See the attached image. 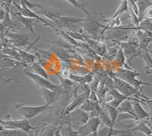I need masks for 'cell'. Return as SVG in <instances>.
I'll use <instances>...</instances> for the list:
<instances>
[{"label":"cell","instance_id":"1","mask_svg":"<svg viewBox=\"0 0 152 136\" xmlns=\"http://www.w3.org/2000/svg\"><path fill=\"white\" fill-rule=\"evenodd\" d=\"M139 75L140 74L136 70H133L132 68H118L117 70L114 72L113 76L122 79L136 88L138 91L143 92L145 86H150V84L138 80L137 77H139Z\"/></svg>","mask_w":152,"mask_h":136},{"label":"cell","instance_id":"2","mask_svg":"<svg viewBox=\"0 0 152 136\" xmlns=\"http://www.w3.org/2000/svg\"><path fill=\"white\" fill-rule=\"evenodd\" d=\"M135 27L118 26L110 28L106 30L104 36L106 39L119 42L129 41L132 36V31H135Z\"/></svg>","mask_w":152,"mask_h":136},{"label":"cell","instance_id":"3","mask_svg":"<svg viewBox=\"0 0 152 136\" xmlns=\"http://www.w3.org/2000/svg\"><path fill=\"white\" fill-rule=\"evenodd\" d=\"M113 88L117 89L123 95L127 98H136L138 100L141 99H148L146 96L143 94V92L138 91L131 84L123 80L122 79L113 76Z\"/></svg>","mask_w":152,"mask_h":136},{"label":"cell","instance_id":"4","mask_svg":"<svg viewBox=\"0 0 152 136\" xmlns=\"http://www.w3.org/2000/svg\"><path fill=\"white\" fill-rule=\"evenodd\" d=\"M24 73H25V75L27 77H29L34 83V84L38 88H45V89H51V90L57 92L59 95L63 90L62 86L60 84L57 85V84H53L49 79L37 75V74L34 73V72L30 71V70H25Z\"/></svg>","mask_w":152,"mask_h":136},{"label":"cell","instance_id":"5","mask_svg":"<svg viewBox=\"0 0 152 136\" xmlns=\"http://www.w3.org/2000/svg\"><path fill=\"white\" fill-rule=\"evenodd\" d=\"M15 108L18 110V112L23 118L28 120L34 119L37 115L43 113L47 111L50 106L47 104L43 106H26L24 104H16Z\"/></svg>","mask_w":152,"mask_h":136},{"label":"cell","instance_id":"6","mask_svg":"<svg viewBox=\"0 0 152 136\" xmlns=\"http://www.w3.org/2000/svg\"><path fill=\"white\" fill-rule=\"evenodd\" d=\"M0 124H1V126L4 128L20 129L28 134L34 129L31 126L29 120L24 118L21 119H11L9 116H5V119H1Z\"/></svg>","mask_w":152,"mask_h":136},{"label":"cell","instance_id":"7","mask_svg":"<svg viewBox=\"0 0 152 136\" xmlns=\"http://www.w3.org/2000/svg\"><path fill=\"white\" fill-rule=\"evenodd\" d=\"M101 124V121L98 116H93L91 117L89 120L83 126L73 127L77 130L80 136H97V131Z\"/></svg>","mask_w":152,"mask_h":136},{"label":"cell","instance_id":"8","mask_svg":"<svg viewBox=\"0 0 152 136\" xmlns=\"http://www.w3.org/2000/svg\"><path fill=\"white\" fill-rule=\"evenodd\" d=\"M6 32V30H5ZM5 38H6V41L10 43V44H12L15 47H25V46H32L34 44V43L37 42V40L34 41L33 43H31V38L29 35L27 34H20V33H15V32H7L5 33Z\"/></svg>","mask_w":152,"mask_h":136},{"label":"cell","instance_id":"9","mask_svg":"<svg viewBox=\"0 0 152 136\" xmlns=\"http://www.w3.org/2000/svg\"><path fill=\"white\" fill-rule=\"evenodd\" d=\"M68 115H69V123L71 125L73 124L72 126H83L91 118L90 113L85 112L81 108L74 110L71 113L68 114Z\"/></svg>","mask_w":152,"mask_h":136},{"label":"cell","instance_id":"10","mask_svg":"<svg viewBox=\"0 0 152 136\" xmlns=\"http://www.w3.org/2000/svg\"><path fill=\"white\" fill-rule=\"evenodd\" d=\"M87 21L86 18H73L69 16H61L59 19L54 21V24H56V26L59 28H66L68 29L75 30L77 28V24L80 23H84Z\"/></svg>","mask_w":152,"mask_h":136},{"label":"cell","instance_id":"11","mask_svg":"<svg viewBox=\"0 0 152 136\" xmlns=\"http://www.w3.org/2000/svg\"><path fill=\"white\" fill-rule=\"evenodd\" d=\"M33 10L40 16H44L45 18L50 19V21H52L53 22L56 21L57 19H59V18L62 16L61 12L59 11L53 9L51 7H45V6H43L40 4H38L37 6L34 8Z\"/></svg>","mask_w":152,"mask_h":136},{"label":"cell","instance_id":"12","mask_svg":"<svg viewBox=\"0 0 152 136\" xmlns=\"http://www.w3.org/2000/svg\"><path fill=\"white\" fill-rule=\"evenodd\" d=\"M130 99L132 101L134 112H135V115H136L137 118L139 120H148V119L151 118L150 113L148 112L143 108L140 100H138V99H136V98H130Z\"/></svg>","mask_w":152,"mask_h":136},{"label":"cell","instance_id":"13","mask_svg":"<svg viewBox=\"0 0 152 136\" xmlns=\"http://www.w3.org/2000/svg\"><path fill=\"white\" fill-rule=\"evenodd\" d=\"M38 90L45 100V104H47L49 106L53 104L56 98L59 96V94L57 92H54L51 89H45V88H38Z\"/></svg>","mask_w":152,"mask_h":136},{"label":"cell","instance_id":"14","mask_svg":"<svg viewBox=\"0 0 152 136\" xmlns=\"http://www.w3.org/2000/svg\"><path fill=\"white\" fill-rule=\"evenodd\" d=\"M1 61H2V68H5L6 70H14L16 68H18L21 65L24 64L21 61H16L13 58H11L6 55H3V54H2V57H1Z\"/></svg>","mask_w":152,"mask_h":136},{"label":"cell","instance_id":"15","mask_svg":"<svg viewBox=\"0 0 152 136\" xmlns=\"http://www.w3.org/2000/svg\"><path fill=\"white\" fill-rule=\"evenodd\" d=\"M141 58L143 59L144 62L145 64V70L146 73L148 75H151L152 74V57L150 54V51L148 49H144L141 54Z\"/></svg>","mask_w":152,"mask_h":136},{"label":"cell","instance_id":"16","mask_svg":"<svg viewBox=\"0 0 152 136\" xmlns=\"http://www.w3.org/2000/svg\"><path fill=\"white\" fill-rule=\"evenodd\" d=\"M116 109H117L119 113H129L135 115L134 112V109H133L132 101L130 98L125 100Z\"/></svg>","mask_w":152,"mask_h":136},{"label":"cell","instance_id":"17","mask_svg":"<svg viewBox=\"0 0 152 136\" xmlns=\"http://www.w3.org/2000/svg\"><path fill=\"white\" fill-rule=\"evenodd\" d=\"M0 136H28V133L15 129H7L1 126Z\"/></svg>","mask_w":152,"mask_h":136},{"label":"cell","instance_id":"18","mask_svg":"<svg viewBox=\"0 0 152 136\" xmlns=\"http://www.w3.org/2000/svg\"><path fill=\"white\" fill-rule=\"evenodd\" d=\"M129 7V3L128 0H122L121 3H120L119 7H118L116 12L114 13L113 16L111 18H108V19H104V21H107H107H110V20L115 19L116 18L120 17V16H122V15L124 14L125 12L128 11Z\"/></svg>","mask_w":152,"mask_h":136},{"label":"cell","instance_id":"19","mask_svg":"<svg viewBox=\"0 0 152 136\" xmlns=\"http://www.w3.org/2000/svg\"><path fill=\"white\" fill-rule=\"evenodd\" d=\"M18 51L19 54H20V56L21 58V62L24 63V64H32L34 62H36L37 57L34 54H31V53L28 52L26 51H23L21 49H19L18 47H17Z\"/></svg>","mask_w":152,"mask_h":136},{"label":"cell","instance_id":"20","mask_svg":"<svg viewBox=\"0 0 152 136\" xmlns=\"http://www.w3.org/2000/svg\"><path fill=\"white\" fill-rule=\"evenodd\" d=\"M69 78L72 80L73 82L78 83L79 84H87L89 83L92 82V76L91 74H88V75L84 76H78L75 75V74H72L70 73Z\"/></svg>","mask_w":152,"mask_h":136},{"label":"cell","instance_id":"21","mask_svg":"<svg viewBox=\"0 0 152 136\" xmlns=\"http://www.w3.org/2000/svg\"><path fill=\"white\" fill-rule=\"evenodd\" d=\"M98 117L99 119H100V121H101V123L104 124V126H107L110 128H113L114 126L113 125V122L111 121L109 113L107 112V111L104 106H103L102 109L100 110V112H99Z\"/></svg>","mask_w":152,"mask_h":136},{"label":"cell","instance_id":"22","mask_svg":"<svg viewBox=\"0 0 152 136\" xmlns=\"http://www.w3.org/2000/svg\"><path fill=\"white\" fill-rule=\"evenodd\" d=\"M137 5L138 8V18L140 21H142L144 18V12L148 6L152 5V2H151V0H138L137 1Z\"/></svg>","mask_w":152,"mask_h":136},{"label":"cell","instance_id":"23","mask_svg":"<svg viewBox=\"0 0 152 136\" xmlns=\"http://www.w3.org/2000/svg\"><path fill=\"white\" fill-rule=\"evenodd\" d=\"M60 132L62 136H80L77 130L70 123L62 126L60 129Z\"/></svg>","mask_w":152,"mask_h":136},{"label":"cell","instance_id":"24","mask_svg":"<svg viewBox=\"0 0 152 136\" xmlns=\"http://www.w3.org/2000/svg\"><path fill=\"white\" fill-rule=\"evenodd\" d=\"M31 70H33V72L39 76H41L43 77H45V78L49 79V74L47 73V72L46 71V70L43 67L40 65V64H39L38 62H34V64L31 65Z\"/></svg>","mask_w":152,"mask_h":136},{"label":"cell","instance_id":"25","mask_svg":"<svg viewBox=\"0 0 152 136\" xmlns=\"http://www.w3.org/2000/svg\"><path fill=\"white\" fill-rule=\"evenodd\" d=\"M102 106H104L106 109V110L107 111V112L109 113L111 121L113 122V125L116 124V122L118 119V116H119V112H118L117 109L115 108L113 106H111L108 104H104V106L102 105Z\"/></svg>","mask_w":152,"mask_h":136},{"label":"cell","instance_id":"26","mask_svg":"<svg viewBox=\"0 0 152 136\" xmlns=\"http://www.w3.org/2000/svg\"><path fill=\"white\" fill-rule=\"evenodd\" d=\"M64 1L67 2L68 3L71 4L72 5H73L74 7L76 8V9H80L81 11H82L83 12H85V14H86L87 17H90L91 15L90 12L87 10L85 5L79 2V0H64Z\"/></svg>","mask_w":152,"mask_h":136},{"label":"cell","instance_id":"27","mask_svg":"<svg viewBox=\"0 0 152 136\" xmlns=\"http://www.w3.org/2000/svg\"><path fill=\"white\" fill-rule=\"evenodd\" d=\"M58 77L60 80V85L62 86L63 90H66V89H69L72 87L74 84V82L72 80H70L69 78H65V77H60V76L58 75Z\"/></svg>","mask_w":152,"mask_h":136},{"label":"cell","instance_id":"28","mask_svg":"<svg viewBox=\"0 0 152 136\" xmlns=\"http://www.w3.org/2000/svg\"><path fill=\"white\" fill-rule=\"evenodd\" d=\"M116 136H135V132L131 129H119V132Z\"/></svg>","mask_w":152,"mask_h":136},{"label":"cell","instance_id":"29","mask_svg":"<svg viewBox=\"0 0 152 136\" xmlns=\"http://www.w3.org/2000/svg\"><path fill=\"white\" fill-rule=\"evenodd\" d=\"M58 129H56L54 127H48L43 132L42 136H54L56 134V132Z\"/></svg>","mask_w":152,"mask_h":136},{"label":"cell","instance_id":"30","mask_svg":"<svg viewBox=\"0 0 152 136\" xmlns=\"http://www.w3.org/2000/svg\"><path fill=\"white\" fill-rule=\"evenodd\" d=\"M144 18L152 19V5L146 8V9L145 10V12H144Z\"/></svg>","mask_w":152,"mask_h":136},{"label":"cell","instance_id":"31","mask_svg":"<svg viewBox=\"0 0 152 136\" xmlns=\"http://www.w3.org/2000/svg\"><path fill=\"white\" fill-rule=\"evenodd\" d=\"M54 136H62V134H61L60 129H57L56 132V134Z\"/></svg>","mask_w":152,"mask_h":136},{"label":"cell","instance_id":"32","mask_svg":"<svg viewBox=\"0 0 152 136\" xmlns=\"http://www.w3.org/2000/svg\"><path fill=\"white\" fill-rule=\"evenodd\" d=\"M148 51H150V52H152V41L150 44H149L148 47Z\"/></svg>","mask_w":152,"mask_h":136},{"label":"cell","instance_id":"33","mask_svg":"<svg viewBox=\"0 0 152 136\" xmlns=\"http://www.w3.org/2000/svg\"><path fill=\"white\" fill-rule=\"evenodd\" d=\"M88 136H94V135H88Z\"/></svg>","mask_w":152,"mask_h":136},{"label":"cell","instance_id":"34","mask_svg":"<svg viewBox=\"0 0 152 136\" xmlns=\"http://www.w3.org/2000/svg\"><path fill=\"white\" fill-rule=\"evenodd\" d=\"M151 2H152V0H151Z\"/></svg>","mask_w":152,"mask_h":136}]
</instances>
